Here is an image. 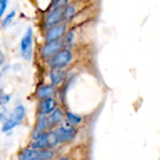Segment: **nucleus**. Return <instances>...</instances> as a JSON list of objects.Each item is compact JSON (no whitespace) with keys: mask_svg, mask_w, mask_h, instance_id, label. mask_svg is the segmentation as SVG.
<instances>
[{"mask_svg":"<svg viewBox=\"0 0 160 160\" xmlns=\"http://www.w3.org/2000/svg\"><path fill=\"white\" fill-rule=\"evenodd\" d=\"M74 49L73 48H64L58 52L57 55H53L49 58L48 61H45V65L49 68H68L71 64L74 62Z\"/></svg>","mask_w":160,"mask_h":160,"instance_id":"f257e3e1","label":"nucleus"},{"mask_svg":"<svg viewBox=\"0 0 160 160\" xmlns=\"http://www.w3.org/2000/svg\"><path fill=\"white\" fill-rule=\"evenodd\" d=\"M34 51V30L33 27H27L24 36L19 40V55L25 61H31Z\"/></svg>","mask_w":160,"mask_h":160,"instance_id":"f03ea898","label":"nucleus"},{"mask_svg":"<svg viewBox=\"0 0 160 160\" xmlns=\"http://www.w3.org/2000/svg\"><path fill=\"white\" fill-rule=\"evenodd\" d=\"M59 22H62V9L61 8H49L43 13L40 27H42V31H46L48 28H51Z\"/></svg>","mask_w":160,"mask_h":160,"instance_id":"7ed1b4c3","label":"nucleus"},{"mask_svg":"<svg viewBox=\"0 0 160 160\" xmlns=\"http://www.w3.org/2000/svg\"><path fill=\"white\" fill-rule=\"evenodd\" d=\"M61 49H64L62 39L53 40V42H45V43H42V46H40V49H39V57L45 62V61H48L53 55H57Z\"/></svg>","mask_w":160,"mask_h":160,"instance_id":"20e7f679","label":"nucleus"},{"mask_svg":"<svg viewBox=\"0 0 160 160\" xmlns=\"http://www.w3.org/2000/svg\"><path fill=\"white\" fill-rule=\"evenodd\" d=\"M55 129L58 131V135L61 138L62 145L71 144L76 138H77V135H79V128H77V126H73L71 123H68V122L61 123V125L58 126V128H55Z\"/></svg>","mask_w":160,"mask_h":160,"instance_id":"39448f33","label":"nucleus"},{"mask_svg":"<svg viewBox=\"0 0 160 160\" xmlns=\"http://www.w3.org/2000/svg\"><path fill=\"white\" fill-rule=\"evenodd\" d=\"M68 28H70V24L64 22V21L51 27V28H48L46 31H43V43L45 42H53V40L62 39L65 36V33L68 31Z\"/></svg>","mask_w":160,"mask_h":160,"instance_id":"423d86ee","label":"nucleus"},{"mask_svg":"<svg viewBox=\"0 0 160 160\" xmlns=\"http://www.w3.org/2000/svg\"><path fill=\"white\" fill-rule=\"evenodd\" d=\"M58 105H59V102H58L57 97H49V98H45V99H40V101H37L36 116L37 114H45V116L51 114Z\"/></svg>","mask_w":160,"mask_h":160,"instance_id":"0eeeda50","label":"nucleus"},{"mask_svg":"<svg viewBox=\"0 0 160 160\" xmlns=\"http://www.w3.org/2000/svg\"><path fill=\"white\" fill-rule=\"evenodd\" d=\"M57 91L58 88H55L52 83H40L36 88L33 97L37 101H40V99H45V98H49V97H57Z\"/></svg>","mask_w":160,"mask_h":160,"instance_id":"6e6552de","label":"nucleus"},{"mask_svg":"<svg viewBox=\"0 0 160 160\" xmlns=\"http://www.w3.org/2000/svg\"><path fill=\"white\" fill-rule=\"evenodd\" d=\"M68 73V68H49V73H48L49 83H52L55 88H59L67 80Z\"/></svg>","mask_w":160,"mask_h":160,"instance_id":"1a4fd4ad","label":"nucleus"},{"mask_svg":"<svg viewBox=\"0 0 160 160\" xmlns=\"http://www.w3.org/2000/svg\"><path fill=\"white\" fill-rule=\"evenodd\" d=\"M48 119H49V123H51L52 129L58 128L61 123H64V122H65V108H64V107H61V105H58V107L52 111L51 114H48Z\"/></svg>","mask_w":160,"mask_h":160,"instance_id":"9d476101","label":"nucleus"},{"mask_svg":"<svg viewBox=\"0 0 160 160\" xmlns=\"http://www.w3.org/2000/svg\"><path fill=\"white\" fill-rule=\"evenodd\" d=\"M28 145L36 150H43L46 147H49V144H48V132H40V133L33 132Z\"/></svg>","mask_w":160,"mask_h":160,"instance_id":"9b49d317","label":"nucleus"},{"mask_svg":"<svg viewBox=\"0 0 160 160\" xmlns=\"http://www.w3.org/2000/svg\"><path fill=\"white\" fill-rule=\"evenodd\" d=\"M77 13H79V5L71 0L68 5L62 9V21L70 24L76 17H77Z\"/></svg>","mask_w":160,"mask_h":160,"instance_id":"f8f14e48","label":"nucleus"},{"mask_svg":"<svg viewBox=\"0 0 160 160\" xmlns=\"http://www.w3.org/2000/svg\"><path fill=\"white\" fill-rule=\"evenodd\" d=\"M51 123H49V119L48 116L45 114H37L36 116V122H34V128H33V132L34 133H40V132H48L51 131Z\"/></svg>","mask_w":160,"mask_h":160,"instance_id":"ddd939ff","label":"nucleus"},{"mask_svg":"<svg viewBox=\"0 0 160 160\" xmlns=\"http://www.w3.org/2000/svg\"><path fill=\"white\" fill-rule=\"evenodd\" d=\"M65 122H68L73 126L79 128V126H82L85 123V116L80 114V113H76V111H73L70 108H65Z\"/></svg>","mask_w":160,"mask_h":160,"instance_id":"4468645a","label":"nucleus"},{"mask_svg":"<svg viewBox=\"0 0 160 160\" xmlns=\"http://www.w3.org/2000/svg\"><path fill=\"white\" fill-rule=\"evenodd\" d=\"M12 116H13V119L18 122V125H22L25 117H27V108H25V105L24 104H17L15 105V108L12 110Z\"/></svg>","mask_w":160,"mask_h":160,"instance_id":"2eb2a0df","label":"nucleus"},{"mask_svg":"<svg viewBox=\"0 0 160 160\" xmlns=\"http://www.w3.org/2000/svg\"><path fill=\"white\" fill-rule=\"evenodd\" d=\"M37 151L39 150L33 148V147H25L19 151V154H18V160H39L37 159Z\"/></svg>","mask_w":160,"mask_h":160,"instance_id":"dca6fc26","label":"nucleus"},{"mask_svg":"<svg viewBox=\"0 0 160 160\" xmlns=\"http://www.w3.org/2000/svg\"><path fill=\"white\" fill-rule=\"evenodd\" d=\"M48 144H49V147H51V148H55V150H57L58 147H61V145H62L61 138H59V135H58L57 129H51V131H48Z\"/></svg>","mask_w":160,"mask_h":160,"instance_id":"f3484780","label":"nucleus"},{"mask_svg":"<svg viewBox=\"0 0 160 160\" xmlns=\"http://www.w3.org/2000/svg\"><path fill=\"white\" fill-rule=\"evenodd\" d=\"M37 159L39 160H55L57 159V150L51 148V147L39 150L37 151Z\"/></svg>","mask_w":160,"mask_h":160,"instance_id":"a211bd4d","label":"nucleus"},{"mask_svg":"<svg viewBox=\"0 0 160 160\" xmlns=\"http://www.w3.org/2000/svg\"><path fill=\"white\" fill-rule=\"evenodd\" d=\"M17 126H18V122L13 119V116L9 114V116H6V119L3 120V123H2V132L9 133V132H12Z\"/></svg>","mask_w":160,"mask_h":160,"instance_id":"6ab92c4d","label":"nucleus"},{"mask_svg":"<svg viewBox=\"0 0 160 160\" xmlns=\"http://www.w3.org/2000/svg\"><path fill=\"white\" fill-rule=\"evenodd\" d=\"M64 48H74L76 43V31L74 28H68V31L65 33V36L62 37Z\"/></svg>","mask_w":160,"mask_h":160,"instance_id":"aec40b11","label":"nucleus"},{"mask_svg":"<svg viewBox=\"0 0 160 160\" xmlns=\"http://www.w3.org/2000/svg\"><path fill=\"white\" fill-rule=\"evenodd\" d=\"M15 15H17V12H15V11H11L9 13H6L5 17L2 18V21H0V27H2V28H8V27L13 22Z\"/></svg>","mask_w":160,"mask_h":160,"instance_id":"412c9836","label":"nucleus"},{"mask_svg":"<svg viewBox=\"0 0 160 160\" xmlns=\"http://www.w3.org/2000/svg\"><path fill=\"white\" fill-rule=\"evenodd\" d=\"M70 2H71V0H52V3L49 8H61V9H64Z\"/></svg>","mask_w":160,"mask_h":160,"instance_id":"4be33fe9","label":"nucleus"},{"mask_svg":"<svg viewBox=\"0 0 160 160\" xmlns=\"http://www.w3.org/2000/svg\"><path fill=\"white\" fill-rule=\"evenodd\" d=\"M11 95L6 93V92H0V107H5L8 104L11 102Z\"/></svg>","mask_w":160,"mask_h":160,"instance_id":"5701e85b","label":"nucleus"},{"mask_svg":"<svg viewBox=\"0 0 160 160\" xmlns=\"http://www.w3.org/2000/svg\"><path fill=\"white\" fill-rule=\"evenodd\" d=\"M8 5H9V0H0V21H2V18L6 15Z\"/></svg>","mask_w":160,"mask_h":160,"instance_id":"b1692460","label":"nucleus"},{"mask_svg":"<svg viewBox=\"0 0 160 160\" xmlns=\"http://www.w3.org/2000/svg\"><path fill=\"white\" fill-rule=\"evenodd\" d=\"M3 62H5V55H3V52L0 51V67L3 65Z\"/></svg>","mask_w":160,"mask_h":160,"instance_id":"393cba45","label":"nucleus"},{"mask_svg":"<svg viewBox=\"0 0 160 160\" xmlns=\"http://www.w3.org/2000/svg\"><path fill=\"white\" fill-rule=\"evenodd\" d=\"M57 160H71V159H70L68 156H61V157H58Z\"/></svg>","mask_w":160,"mask_h":160,"instance_id":"a878e982","label":"nucleus"},{"mask_svg":"<svg viewBox=\"0 0 160 160\" xmlns=\"http://www.w3.org/2000/svg\"><path fill=\"white\" fill-rule=\"evenodd\" d=\"M0 79H2V70H0Z\"/></svg>","mask_w":160,"mask_h":160,"instance_id":"bb28decb","label":"nucleus"}]
</instances>
